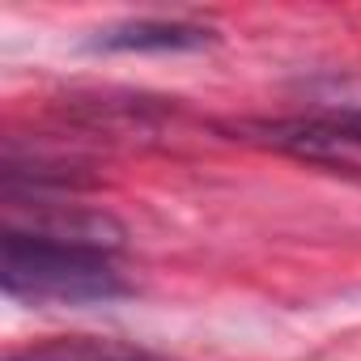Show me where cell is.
Instances as JSON below:
<instances>
[{"mask_svg": "<svg viewBox=\"0 0 361 361\" xmlns=\"http://www.w3.org/2000/svg\"><path fill=\"white\" fill-rule=\"evenodd\" d=\"M0 285L18 302H64V306L111 302L132 293V285L111 264V255L47 247L5 230H0Z\"/></svg>", "mask_w": 361, "mask_h": 361, "instance_id": "1", "label": "cell"}, {"mask_svg": "<svg viewBox=\"0 0 361 361\" xmlns=\"http://www.w3.org/2000/svg\"><path fill=\"white\" fill-rule=\"evenodd\" d=\"M230 132L259 149L285 153L293 161L361 178V111L319 106V111L285 115V119H243Z\"/></svg>", "mask_w": 361, "mask_h": 361, "instance_id": "2", "label": "cell"}, {"mask_svg": "<svg viewBox=\"0 0 361 361\" xmlns=\"http://www.w3.org/2000/svg\"><path fill=\"white\" fill-rule=\"evenodd\" d=\"M5 234H22L47 247H77L115 255L128 238L123 221L106 209H90L77 200H56L51 192H5Z\"/></svg>", "mask_w": 361, "mask_h": 361, "instance_id": "3", "label": "cell"}, {"mask_svg": "<svg viewBox=\"0 0 361 361\" xmlns=\"http://www.w3.org/2000/svg\"><path fill=\"white\" fill-rule=\"evenodd\" d=\"M209 43H213V30H204V26L145 18V22H123V26L102 30L90 47H98V51H196Z\"/></svg>", "mask_w": 361, "mask_h": 361, "instance_id": "4", "label": "cell"}, {"mask_svg": "<svg viewBox=\"0 0 361 361\" xmlns=\"http://www.w3.org/2000/svg\"><path fill=\"white\" fill-rule=\"evenodd\" d=\"M9 361H178V357H166L128 340H106V336H51L9 353Z\"/></svg>", "mask_w": 361, "mask_h": 361, "instance_id": "5", "label": "cell"}, {"mask_svg": "<svg viewBox=\"0 0 361 361\" xmlns=\"http://www.w3.org/2000/svg\"><path fill=\"white\" fill-rule=\"evenodd\" d=\"M319 106H348V111H361V94H344V102H319Z\"/></svg>", "mask_w": 361, "mask_h": 361, "instance_id": "6", "label": "cell"}]
</instances>
